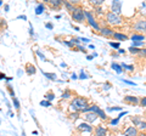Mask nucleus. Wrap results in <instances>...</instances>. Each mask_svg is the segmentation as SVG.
I'll return each instance as SVG.
<instances>
[{"instance_id": "1", "label": "nucleus", "mask_w": 146, "mask_h": 136, "mask_svg": "<svg viewBox=\"0 0 146 136\" xmlns=\"http://www.w3.org/2000/svg\"><path fill=\"white\" fill-rule=\"evenodd\" d=\"M88 100L84 97H74L73 102L70 105V108L72 112H83L85 108H88Z\"/></svg>"}, {"instance_id": "2", "label": "nucleus", "mask_w": 146, "mask_h": 136, "mask_svg": "<svg viewBox=\"0 0 146 136\" xmlns=\"http://www.w3.org/2000/svg\"><path fill=\"white\" fill-rule=\"evenodd\" d=\"M72 20L77 22V23H83V22L86 21L85 18V10H83V7L77 5L76 10L72 12Z\"/></svg>"}, {"instance_id": "3", "label": "nucleus", "mask_w": 146, "mask_h": 136, "mask_svg": "<svg viewBox=\"0 0 146 136\" xmlns=\"http://www.w3.org/2000/svg\"><path fill=\"white\" fill-rule=\"evenodd\" d=\"M106 21L108 24L111 26H121L123 24V18L121 17V15H116L111 11H108L106 13Z\"/></svg>"}, {"instance_id": "4", "label": "nucleus", "mask_w": 146, "mask_h": 136, "mask_svg": "<svg viewBox=\"0 0 146 136\" xmlns=\"http://www.w3.org/2000/svg\"><path fill=\"white\" fill-rule=\"evenodd\" d=\"M85 18H86V21H88V23H89L91 27H93L95 30H100V29H101V27L99 26L98 21L95 20L94 15H93V13H91L90 11H86V10H85Z\"/></svg>"}, {"instance_id": "5", "label": "nucleus", "mask_w": 146, "mask_h": 136, "mask_svg": "<svg viewBox=\"0 0 146 136\" xmlns=\"http://www.w3.org/2000/svg\"><path fill=\"white\" fill-rule=\"evenodd\" d=\"M133 29L136 33H146V20H138L134 22L133 24Z\"/></svg>"}, {"instance_id": "6", "label": "nucleus", "mask_w": 146, "mask_h": 136, "mask_svg": "<svg viewBox=\"0 0 146 136\" xmlns=\"http://www.w3.org/2000/svg\"><path fill=\"white\" fill-rule=\"evenodd\" d=\"M111 12L116 13V15H119L122 12V1H119V0H113L111 3Z\"/></svg>"}, {"instance_id": "7", "label": "nucleus", "mask_w": 146, "mask_h": 136, "mask_svg": "<svg viewBox=\"0 0 146 136\" xmlns=\"http://www.w3.org/2000/svg\"><path fill=\"white\" fill-rule=\"evenodd\" d=\"M100 34L106 38H112L113 34H115V30L112 28H110V27H102V28L100 29Z\"/></svg>"}, {"instance_id": "8", "label": "nucleus", "mask_w": 146, "mask_h": 136, "mask_svg": "<svg viewBox=\"0 0 146 136\" xmlns=\"http://www.w3.org/2000/svg\"><path fill=\"white\" fill-rule=\"evenodd\" d=\"M78 130L82 133H93V126L89 123H80L78 125Z\"/></svg>"}, {"instance_id": "9", "label": "nucleus", "mask_w": 146, "mask_h": 136, "mask_svg": "<svg viewBox=\"0 0 146 136\" xmlns=\"http://www.w3.org/2000/svg\"><path fill=\"white\" fill-rule=\"evenodd\" d=\"M138 135H139V131L136 129V126H134V125L127 128L124 131V136H138Z\"/></svg>"}, {"instance_id": "10", "label": "nucleus", "mask_w": 146, "mask_h": 136, "mask_svg": "<svg viewBox=\"0 0 146 136\" xmlns=\"http://www.w3.org/2000/svg\"><path fill=\"white\" fill-rule=\"evenodd\" d=\"M98 114H95L93 112H88V113H84V119L86 120V123H94L95 120L98 119Z\"/></svg>"}, {"instance_id": "11", "label": "nucleus", "mask_w": 146, "mask_h": 136, "mask_svg": "<svg viewBox=\"0 0 146 136\" xmlns=\"http://www.w3.org/2000/svg\"><path fill=\"white\" fill-rule=\"evenodd\" d=\"M124 101L127 103H131V105H138L140 103V98L136 96H131V95H128V96L124 97Z\"/></svg>"}, {"instance_id": "12", "label": "nucleus", "mask_w": 146, "mask_h": 136, "mask_svg": "<svg viewBox=\"0 0 146 136\" xmlns=\"http://www.w3.org/2000/svg\"><path fill=\"white\" fill-rule=\"evenodd\" d=\"M112 38L115 40H118V43H119V42H127V40H128V35L123 34V33H119V32H115V34H113Z\"/></svg>"}, {"instance_id": "13", "label": "nucleus", "mask_w": 146, "mask_h": 136, "mask_svg": "<svg viewBox=\"0 0 146 136\" xmlns=\"http://www.w3.org/2000/svg\"><path fill=\"white\" fill-rule=\"evenodd\" d=\"M95 135L96 136H106L107 135L106 128H104V126H101V125L96 126V128H95Z\"/></svg>"}, {"instance_id": "14", "label": "nucleus", "mask_w": 146, "mask_h": 136, "mask_svg": "<svg viewBox=\"0 0 146 136\" xmlns=\"http://www.w3.org/2000/svg\"><path fill=\"white\" fill-rule=\"evenodd\" d=\"M130 39L133 40V43H136V42H143V40L145 39V35H144V34H139V33H134V34H131Z\"/></svg>"}, {"instance_id": "15", "label": "nucleus", "mask_w": 146, "mask_h": 136, "mask_svg": "<svg viewBox=\"0 0 146 136\" xmlns=\"http://www.w3.org/2000/svg\"><path fill=\"white\" fill-rule=\"evenodd\" d=\"M46 3L50 4L51 7H54V9H58L63 4L62 0H46Z\"/></svg>"}, {"instance_id": "16", "label": "nucleus", "mask_w": 146, "mask_h": 136, "mask_svg": "<svg viewBox=\"0 0 146 136\" xmlns=\"http://www.w3.org/2000/svg\"><path fill=\"white\" fill-rule=\"evenodd\" d=\"M26 72H27V74L33 75V74H35L36 68H35L34 65H31V63H28V65H26Z\"/></svg>"}, {"instance_id": "17", "label": "nucleus", "mask_w": 146, "mask_h": 136, "mask_svg": "<svg viewBox=\"0 0 146 136\" xmlns=\"http://www.w3.org/2000/svg\"><path fill=\"white\" fill-rule=\"evenodd\" d=\"M63 5H65L66 6V9H67V10L68 11H71V13L73 12V11H74L76 10V5H73V4L71 3V1H63Z\"/></svg>"}, {"instance_id": "18", "label": "nucleus", "mask_w": 146, "mask_h": 136, "mask_svg": "<svg viewBox=\"0 0 146 136\" xmlns=\"http://www.w3.org/2000/svg\"><path fill=\"white\" fill-rule=\"evenodd\" d=\"M45 11V5L42 3V4H39L38 6H36V9H35V13L36 15H40V13H43Z\"/></svg>"}, {"instance_id": "19", "label": "nucleus", "mask_w": 146, "mask_h": 136, "mask_svg": "<svg viewBox=\"0 0 146 136\" xmlns=\"http://www.w3.org/2000/svg\"><path fill=\"white\" fill-rule=\"evenodd\" d=\"M111 67H112V69H115L117 73H122V67H121V65L119 63H116V62H113L112 65H111Z\"/></svg>"}, {"instance_id": "20", "label": "nucleus", "mask_w": 146, "mask_h": 136, "mask_svg": "<svg viewBox=\"0 0 146 136\" xmlns=\"http://www.w3.org/2000/svg\"><path fill=\"white\" fill-rule=\"evenodd\" d=\"M139 12L141 13V15L146 16V1L141 3V5H140V7H139Z\"/></svg>"}, {"instance_id": "21", "label": "nucleus", "mask_w": 146, "mask_h": 136, "mask_svg": "<svg viewBox=\"0 0 146 136\" xmlns=\"http://www.w3.org/2000/svg\"><path fill=\"white\" fill-rule=\"evenodd\" d=\"M90 4H91V5H94L95 7H99V6L104 5V0H91Z\"/></svg>"}, {"instance_id": "22", "label": "nucleus", "mask_w": 146, "mask_h": 136, "mask_svg": "<svg viewBox=\"0 0 146 136\" xmlns=\"http://www.w3.org/2000/svg\"><path fill=\"white\" fill-rule=\"evenodd\" d=\"M68 118H70L71 120H76L79 118V112H72L70 113V116H68Z\"/></svg>"}, {"instance_id": "23", "label": "nucleus", "mask_w": 146, "mask_h": 136, "mask_svg": "<svg viewBox=\"0 0 146 136\" xmlns=\"http://www.w3.org/2000/svg\"><path fill=\"white\" fill-rule=\"evenodd\" d=\"M44 98H46L49 102H50V101H52V100L55 98V94H54V92H51V91H50V92H48V94H45Z\"/></svg>"}, {"instance_id": "24", "label": "nucleus", "mask_w": 146, "mask_h": 136, "mask_svg": "<svg viewBox=\"0 0 146 136\" xmlns=\"http://www.w3.org/2000/svg\"><path fill=\"white\" fill-rule=\"evenodd\" d=\"M71 96H72V92L70 91V90H66V91L62 94L61 97H62L63 100H68V98H71Z\"/></svg>"}, {"instance_id": "25", "label": "nucleus", "mask_w": 146, "mask_h": 136, "mask_svg": "<svg viewBox=\"0 0 146 136\" xmlns=\"http://www.w3.org/2000/svg\"><path fill=\"white\" fill-rule=\"evenodd\" d=\"M140 49H141V48H140ZM140 49L134 48V46H130V48H129V52L133 53V55H138V53L140 52Z\"/></svg>"}, {"instance_id": "26", "label": "nucleus", "mask_w": 146, "mask_h": 136, "mask_svg": "<svg viewBox=\"0 0 146 136\" xmlns=\"http://www.w3.org/2000/svg\"><path fill=\"white\" fill-rule=\"evenodd\" d=\"M121 67H122V68H124V69H127V71H129V72H133V71H134V67H133V66L125 65V63H122Z\"/></svg>"}, {"instance_id": "27", "label": "nucleus", "mask_w": 146, "mask_h": 136, "mask_svg": "<svg viewBox=\"0 0 146 136\" xmlns=\"http://www.w3.org/2000/svg\"><path fill=\"white\" fill-rule=\"evenodd\" d=\"M136 129H140V130H145L146 129V121H144V120H141L140 123L136 125Z\"/></svg>"}, {"instance_id": "28", "label": "nucleus", "mask_w": 146, "mask_h": 136, "mask_svg": "<svg viewBox=\"0 0 146 136\" xmlns=\"http://www.w3.org/2000/svg\"><path fill=\"white\" fill-rule=\"evenodd\" d=\"M131 120H133V123H134V126H136L141 121V117H138V116L133 117V118H131Z\"/></svg>"}, {"instance_id": "29", "label": "nucleus", "mask_w": 146, "mask_h": 136, "mask_svg": "<svg viewBox=\"0 0 146 136\" xmlns=\"http://www.w3.org/2000/svg\"><path fill=\"white\" fill-rule=\"evenodd\" d=\"M12 103H13V106H15L16 110H20V102H18V98L13 97L12 98Z\"/></svg>"}, {"instance_id": "30", "label": "nucleus", "mask_w": 146, "mask_h": 136, "mask_svg": "<svg viewBox=\"0 0 146 136\" xmlns=\"http://www.w3.org/2000/svg\"><path fill=\"white\" fill-rule=\"evenodd\" d=\"M44 75L46 77V78L51 79V80H55V79H56V74H54V73H44Z\"/></svg>"}, {"instance_id": "31", "label": "nucleus", "mask_w": 146, "mask_h": 136, "mask_svg": "<svg viewBox=\"0 0 146 136\" xmlns=\"http://www.w3.org/2000/svg\"><path fill=\"white\" fill-rule=\"evenodd\" d=\"M110 46H111V48H113V49H118V50H119V46H121V45H119V43H112V42H110Z\"/></svg>"}, {"instance_id": "32", "label": "nucleus", "mask_w": 146, "mask_h": 136, "mask_svg": "<svg viewBox=\"0 0 146 136\" xmlns=\"http://www.w3.org/2000/svg\"><path fill=\"white\" fill-rule=\"evenodd\" d=\"M58 42H61L62 44H65V45H67V46H70V48H73L74 45H73L71 42H67V40H58Z\"/></svg>"}, {"instance_id": "33", "label": "nucleus", "mask_w": 146, "mask_h": 136, "mask_svg": "<svg viewBox=\"0 0 146 136\" xmlns=\"http://www.w3.org/2000/svg\"><path fill=\"white\" fill-rule=\"evenodd\" d=\"M141 57H146V49H140V52L138 53Z\"/></svg>"}, {"instance_id": "34", "label": "nucleus", "mask_w": 146, "mask_h": 136, "mask_svg": "<svg viewBox=\"0 0 146 136\" xmlns=\"http://www.w3.org/2000/svg\"><path fill=\"white\" fill-rule=\"evenodd\" d=\"M122 108L121 107H108L106 111H110V112H113V111H121Z\"/></svg>"}, {"instance_id": "35", "label": "nucleus", "mask_w": 146, "mask_h": 136, "mask_svg": "<svg viewBox=\"0 0 146 136\" xmlns=\"http://www.w3.org/2000/svg\"><path fill=\"white\" fill-rule=\"evenodd\" d=\"M140 106L141 107H146V97H141L140 98Z\"/></svg>"}, {"instance_id": "36", "label": "nucleus", "mask_w": 146, "mask_h": 136, "mask_svg": "<svg viewBox=\"0 0 146 136\" xmlns=\"http://www.w3.org/2000/svg\"><path fill=\"white\" fill-rule=\"evenodd\" d=\"M40 105H42V106H45V107H50V106H51V103H50L49 101H46V100H44V101L40 102Z\"/></svg>"}, {"instance_id": "37", "label": "nucleus", "mask_w": 146, "mask_h": 136, "mask_svg": "<svg viewBox=\"0 0 146 136\" xmlns=\"http://www.w3.org/2000/svg\"><path fill=\"white\" fill-rule=\"evenodd\" d=\"M118 121H119V118H116V119L110 120V124H111V125H117V124H118Z\"/></svg>"}, {"instance_id": "38", "label": "nucleus", "mask_w": 146, "mask_h": 136, "mask_svg": "<svg viewBox=\"0 0 146 136\" xmlns=\"http://www.w3.org/2000/svg\"><path fill=\"white\" fill-rule=\"evenodd\" d=\"M95 10H96V13H99V15H101V13H104V11H102V6L95 7Z\"/></svg>"}, {"instance_id": "39", "label": "nucleus", "mask_w": 146, "mask_h": 136, "mask_svg": "<svg viewBox=\"0 0 146 136\" xmlns=\"http://www.w3.org/2000/svg\"><path fill=\"white\" fill-rule=\"evenodd\" d=\"M143 45V42H136V43H133V46L134 48H138V49H140L139 46H141Z\"/></svg>"}, {"instance_id": "40", "label": "nucleus", "mask_w": 146, "mask_h": 136, "mask_svg": "<svg viewBox=\"0 0 146 136\" xmlns=\"http://www.w3.org/2000/svg\"><path fill=\"white\" fill-rule=\"evenodd\" d=\"M77 48L79 49V51H82V52H86V50H85V48L84 46H82V45L79 44V45H77Z\"/></svg>"}, {"instance_id": "41", "label": "nucleus", "mask_w": 146, "mask_h": 136, "mask_svg": "<svg viewBox=\"0 0 146 136\" xmlns=\"http://www.w3.org/2000/svg\"><path fill=\"white\" fill-rule=\"evenodd\" d=\"M36 55H38V56H40V57H42V60H45V56L43 55V53H42V52H40V51H39V50H36Z\"/></svg>"}, {"instance_id": "42", "label": "nucleus", "mask_w": 146, "mask_h": 136, "mask_svg": "<svg viewBox=\"0 0 146 136\" xmlns=\"http://www.w3.org/2000/svg\"><path fill=\"white\" fill-rule=\"evenodd\" d=\"M79 79H86V74H85V73H83V72H82V73H80V75H79Z\"/></svg>"}, {"instance_id": "43", "label": "nucleus", "mask_w": 146, "mask_h": 136, "mask_svg": "<svg viewBox=\"0 0 146 136\" xmlns=\"http://www.w3.org/2000/svg\"><path fill=\"white\" fill-rule=\"evenodd\" d=\"M123 81H124V83H125V84H129V85H133V86H134V85H135V83H133V81H129V80H123Z\"/></svg>"}, {"instance_id": "44", "label": "nucleus", "mask_w": 146, "mask_h": 136, "mask_svg": "<svg viewBox=\"0 0 146 136\" xmlns=\"http://www.w3.org/2000/svg\"><path fill=\"white\" fill-rule=\"evenodd\" d=\"M80 42H84V43H89V39H86V38H79Z\"/></svg>"}, {"instance_id": "45", "label": "nucleus", "mask_w": 146, "mask_h": 136, "mask_svg": "<svg viewBox=\"0 0 146 136\" xmlns=\"http://www.w3.org/2000/svg\"><path fill=\"white\" fill-rule=\"evenodd\" d=\"M125 114H127V112H122V113H121V114H119V116H118V118H119V119H121V118H122V117H124Z\"/></svg>"}, {"instance_id": "46", "label": "nucleus", "mask_w": 146, "mask_h": 136, "mask_svg": "<svg viewBox=\"0 0 146 136\" xmlns=\"http://www.w3.org/2000/svg\"><path fill=\"white\" fill-rule=\"evenodd\" d=\"M46 28H49V29H52V24H51V23H46Z\"/></svg>"}, {"instance_id": "47", "label": "nucleus", "mask_w": 146, "mask_h": 136, "mask_svg": "<svg viewBox=\"0 0 146 136\" xmlns=\"http://www.w3.org/2000/svg\"><path fill=\"white\" fill-rule=\"evenodd\" d=\"M125 51H124V50H123V49H119V50H118V53H124Z\"/></svg>"}, {"instance_id": "48", "label": "nucleus", "mask_w": 146, "mask_h": 136, "mask_svg": "<svg viewBox=\"0 0 146 136\" xmlns=\"http://www.w3.org/2000/svg\"><path fill=\"white\" fill-rule=\"evenodd\" d=\"M77 78H78V77H77L76 74H72V79H77Z\"/></svg>"}, {"instance_id": "49", "label": "nucleus", "mask_w": 146, "mask_h": 136, "mask_svg": "<svg viewBox=\"0 0 146 136\" xmlns=\"http://www.w3.org/2000/svg\"><path fill=\"white\" fill-rule=\"evenodd\" d=\"M138 136H146V134H145V133H140Z\"/></svg>"}, {"instance_id": "50", "label": "nucleus", "mask_w": 146, "mask_h": 136, "mask_svg": "<svg viewBox=\"0 0 146 136\" xmlns=\"http://www.w3.org/2000/svg\"><path fill=\"white\" fill-rule=\"evenodd\" d=\"M3 78H5V75H4V74H0V80H1Z\"/></svg>"}, {"instance_id": "51", "label": "nucleus", "mask_w": 146, "mask_h": 136, "mask_svg": "<svg viewBox=\"0 0 146 136\" xmlns=\"http://www.w3.org/2000/svg\"><path fill=\"white\" fill-rule=\"evenodd\" d=\"M1 4H3V1H0V5H1Z\"/></svg>"}, {"instance_id": "52", "label": "nucleus", "mask_w": 146, "mask_h": 136, "mask_svg": "<svg viewBox=\"0 0 146 136\" xmlns=\"http://www.w3.org/2000/svg\"><path fill=\"white\" fill-rule=\"evenodd\" d=\"M22 136H26V135H25V134H22Z\"/></svg>"}]
</instances>
